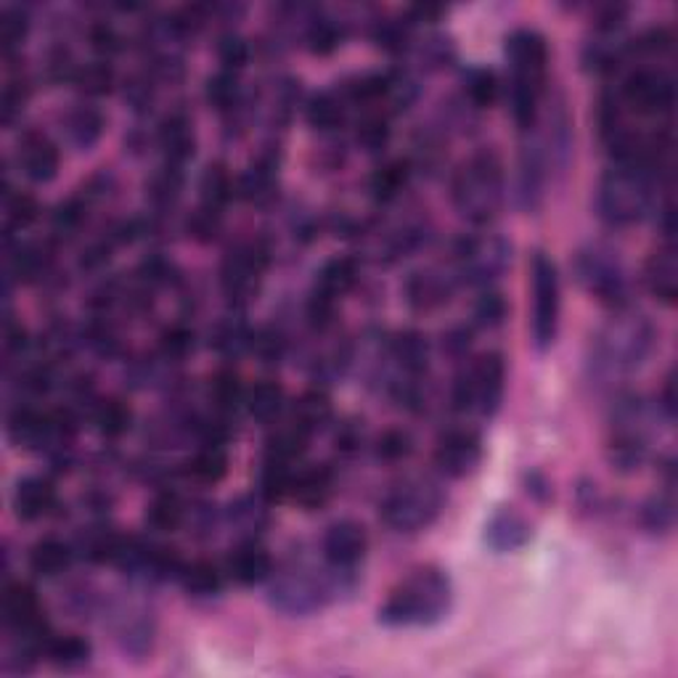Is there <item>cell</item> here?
Returning <instances> with one entry per match:
<instances>
[{
  "instance_id": "681fc988",
  "label": "cell",
  "mask_w": 678,
  "mask_h": 678,
  "mask_svg": "<svg viewBox=\"0 0 678 678\" xmlns=\"http://www.w3.org/2000/svg\"><path fill=\"white\" fill-rule=\"evenodd\" d=\"M3 192V218H6V234H22L38 220L40 205L32 194L27 192H13V188L6 183Z\"/></svg>"
},
{
  "instance_id": "2e32d148",
  "label": "cell",
  "mask_w": 678,
  "mask_h": 678,
  "mask_svg": "<svg viewBox=\"0 0 678 678\" xmlns=\"http://www.w3.org/2000/svg\"><path fill=\"white\" fill-rule=\"evenodd\" d=\"M366 554H369V533H366L361 522H331L327 533H323L321 557L331 569H339V573H358Z\"/></svg>"
},
{
  "instance_id": "7dc6e473",
  "label": "cell",
  "mask_w": 678,
  "mask_h": 678,
  "mask_svg": "<svg viewBox=\"0 0 678 678\" xmlns=\"http://www.w3.org/2000/svg\"><path fill=\"white\" fill-rule=\"evenodd\" d=\"M45 657L56 666L59 670H78L91 662L93 647L91 641H85L83 636H51L49 647H45Z\"/></svg>"
},
{
  "instance_id": "44dd1931",
  "label": "cell",
  "mask_w": 678,
  "mask_h": 678,
  "mask_svg": "<svg viewBox=\"0 0 678 678\" xmlns=\"http://www.w3.org/2000/svg\"><path fill=\"white\" fill-rule=\"evenodd\" d=\"M59 506V493L53 480L43 477V474H27L13 485L11 493V508L22 522H38L53 514Z\"/></svg>"
},
{
  "instance_id": "5b68a950",
  "label": "cell",
  "mask_w": 678,
  "mask_h": 678,
  "mask_svg": "<svg viewBox=\"0 0 678 678\" xmlns=\"http://www.w3.org/2000/svg\"><path fill=\"white\" fill-rule=\"evenodd\" d=\"M451 202L459 218L491 228L506 202L504 160L496 148H480L461 162L451 181Z\"/></svg>"
},
{
  "instance_id": "7bdbcfd3",
  "label": "cell",
  "mask_w": 678,
  "mask_h": 678,
  "mask_svg": "<svg viewBox=\"0 0 678 678\" xmlns=\"http://www.w3.org/2000/svg\"><path fill=\"white\" fill-rule=\"evenodd\" d=\"M289 422L300 427L302 432H308L310 438H314L316 432H321L323 427L331 422V403H329L327 392L310 390V392H305L300 400H295V405H291V413H289Z\"/></svg>"
},
{
  "instance_id": "d4e9b609",
  "label": "cell",
  "mask_w": 678,
  "mask_h": 678,
  "mask_svg": "<svg viewBox=\"0 0 678 678\" xmlns=\"http://www.w3.org/2000/svg\"><path fill=\"white\" fill-rule=\"evenodd\" d=\"M274 557L255 541H242L226 559V575L239 586H260L274 575Z\"/></svg>"
},
{
  "instance_id": "e7e4bbea",
  "label": "cell",
  "mask_w": 678,
  "mask_h": 678,
  "mask_svg": "<svg viewBox=\"0 0 678 678\" xmlns=\"http://www.w3.org/2000/svg\"><path fill=\"white\" fill-rule=\"evenodd\" d=\"M253 352L266 366H276L287 352V342L276 329H260L253 337Z\"/></svg>"
},
{
  "instance_id": "e575fe53",
  "label": "cell",
  "mask_w": 678,
  "mask_h": 678,
  "mask_svg": "<svg viewBox=\"0 0 678 678\" xmlns=\"http://www.w3.org/2000/svg\"><path fill=\"white\" fill-rule=\"evenodd\" d=\"M461 91H464L466 104L472 110H491L504 93V83L496 74V70L483 64H472L461 72Z\"/></svg>"
},
{
  "instance_id": "cb8c5ba5",
  "label": "cell",
  "mask_w": 678,
  "mask_h": 678,
  "mask_svg": "<svg viewBox=\"0 0 678 678\" xmlns=\"http://www.w3.org/2000/svg\"><path fill=\"white\" fill-rule=\"evenodd\" d=\"M114 628H117V639L122 649L131 655H146L154 641V618L146 607L127 605L114 607Z\"/></svg>"
},
{
  "instance_id": "836d02e7",
  "label": "cell",
  "mask_w": 678,
  "mask_h": 678,
  "mask_svg": "<svg viewBox=\"0 0 678 678\" xmlns=\"http://www.w3.org/2000/svg\"><path fill=\"white\" fill-rule=\"evenodd\" d=\"M205 101L209 110L223 114V117H236V114L247 106V96H244L239 74L226 70L209 74L205 83Z\"/></svg>"
},
{
  "instance_id": "ffe728a7",
  "label": "cell",
  "mask_w": 678,
  "mask_h": 678,
  "mask_svg": "<svg viewBox=\"0 0 678 678\" xmlns=\"http://www.w3.org/2000/svg\"><path fill=\"white\" fill-rule=\"evenodd\" d=\"M157 148L162 154V165L186 167L196 152L194 122L186 112L175 110L165 114L157 125Z\"/></svg>"
},
{
  "instance_id": "74e56055",
  "label": "cell",
  "mask_w": 678,
  "mask_h": 678,
  "mask_svg": "<svg viewBox=\"0 0 678 678\" xmlns=\"http://www.w3.org/2000/svg\"><path fill=\"white\" fill-rule=\"evenodd\" d=\"M411 162L409 160H390L384 165H379L369 178V194L377 205H392L400 199V194L405 192L411 181Z\"/></svg>"
},
{
  "instance_id": "ab89813d",
  "label": "cell",
  "mask_w": 678,
  "mask_h": 678,
  "mask_svg": "<svg viewBox=\"0 0 678 678\" xmlns=\"http://www.w3.org/2000/svg\"><path fill=\"white\" fill-rule=\"evenodd\" d=\"M236 196V181L230 178L228 167L220 162H209L199 178V207L213 209V213H226L228 202Z\"/></svg>"
},
{
  "instance_id": "9a60e30c",
  "label": "cell",
  "mask_w": 678,
  "mask_h": 678,
  "mask_svg": "<svg viewBox=\"0 0 678 678\" xmlns=\"http://www.w3.org/2000/svg\"><path fill=\"white\" fill-rule=\"evenodd\" d=\"M483 464V438L470 427H451L438 438L435 466L451 480H464Z\"/></svg>"
},
{
  "instance_id": "83f0119b",
  "label": "cell",
  "mask_w": 678,
  "mask_h": 678,
  "mask_svg": "<svg viewBox=\"0 0 678 678\" xmlns=\"http://www.w3.org/2000/svg\"><path fill=\"white\" fill-rule=\"evenodd\" d=\"M644 284H647L649 295L666 308H674L678 300V268H676V249L674 244H662L649 255L647 266H644Z\"/></svg>"
},
{
  "instance_id": "d6a6232c",
  "label": "cell",
  "mask_w": 678,
  "mask_h": 678,
  "mask_svg": "<svg viewBox=\"0 0 678 678\" xmlns=\"http://www.w3.org/2000/svg\"><path fill=\"white\" fill-rule=\"evenodd\" d=\"M181 472L196 485H218L228 474V451L220 443H202L186 459Z\"/></svg>"
},
{
  "instance_id": "db71d44e",
  "label": "cell",
  "mask_w": 678,
  "mask_h": 678,
  "mask_svg": "<svg viewBox=\"0 0 678 678\" xmlns=\"http://www.w3.org/2000/svg\"><path fill=\"white\" fill-rule=\"evenodd\" d=\"M358 146L366 154H382L390 144V120L384 112H366L356 131Z\"/></svg>"
},
{
  "instance_id": "be15d7a7",
  "label": "cell",
  "mask_w": 678,
  "mask_h": 678,
  "mask_svg": "<svg viewBox=\"0 0 678 678\" xmlns=\"http://www.w3.org/2000/svg\"><path fill=\"white\" fill-rule=\"evenodd\" d=\"M88 40H91V49L99 53V59L112 61L117 53L125 51V38L120 35V30L112 22H96L88 30Z\"/></svg>"
},
{
  "instance_id": "7c38bea8",
  "label": "cell",
  "mask_w": 678,
  "mask_h": 678,
  "mask_svg": "<svg viewBox=\"0 0 678 678\" xmlns=\"http://www.w3.org/2000/svg\"><path fill=\"white\" fill-rule=\"evenodd\" d=\"M531 337L538 352L554 348L562 321V279L557 263L544 249L531 257Z\"/></svg>"
},
{
  "instance_id": "e0dca14e",
  "label": "cell",
  "mask_w": 678,
  "mask_h": 678,
  "mask_svg": "<svg viewBox=\"0 0 678 678\" xmlns=\"http://www.w3.org/2000/svg\"><path fill=\"white\" fill-rule=\"evenodd\" d=\"M17 170L35 186L56 181L61 170V152L56 141L40 131H27L17 146Z\"/></svg>"
},
{
  "instance_id": "003e7915",
  "label": "cell",
  "mask_w": 678,
  "mask_h": 678,
  "mask_svg": "<svg viewBox=\"0 0 678 678\" xmlns=\"http://www.w3.org/2000/svg\"><path fill=\"white\" fill-rule=\"evenodd\" d=\"M527 493H533L538 501H546L548 496H552V487H548V483L541 477L538 472H531L527 474Z\"/></svg>"
},
{
  "instance_id": "3957f363",
  "label": "cell",
  "mask_w": 678,
  "mask_h": 678,
  "mask_svg": "<svg viewBox=\"0 0 678 678\" xmlns=\"http://www.w3.org/2000/svg\"><path fill=\"white\" fill-rule=\"evenodd\" d=\"M453 607V583L443 567L424 565L398 581L377 620L384 628H432L449 618Z\"/></svg>"
},
{
  "instance_id": "1f68e13d",
  "label": "cell",
  "mask_w": 678,
  "mask_h": 678,
  "mask_svg": "<svg viewBox=\"0 0 678 678\" xmlns=\"http://www.w3.org/2000/svg\"><path fill=\"white\" fill-rule=\"evenodd\" d=\"M350 104L345 99V93L339 88H331V91H318L308 99L305 104V117H308V125L318 133H335L345 125L348 120Z\"/></svg>"
},
{
  "instance_id": "f5cc1de1",
  "label": "cell",
  "mask_w": 678,
  "mask_h": 678,
  "mask_svg": "<svg viewBox=\"0 0 678 678\" xmlns=\"http://www.w3.org/2000/svg\"><path fill=\"white\" fill-rule=\"evenodd\" d=\"M146 188H148V199H152L154 209H157V213H167V209H173L181 199L183 170L162 165L157 173L152 175V181H148Z\"/></svg>"
},
{
  "instance_id": "f6af8a7d",
  "label": "cell",
  "mask_w": 678,
  "mask_h": 678,
  "mask_svg": "<svg viewBox=\"0 0 678 678\" xmlns=\"http://www.w3.org/2000/svg\"><path fill=\"white\" fill-rule=\"evenodd\" d=\"M72 85L78 88L80 96L88 101L101 99V96H106V93L114 91V85H117V72H114L112 61H104V59L88 61V64L78 66Z\"/></svg>"
},
{
  "instance_id": "94428289",
  "label": "cell",
  "mask_w": 678,
  "mask_h": 678,
  "mask_svg": "<svg viewBox=\"0 0 678 678\" xmlns=\"http://www.w3.org/2000/svg\"><path fill=\"white\" fill-rule=\"evenodd\" d=\"M154 83H157V80H154L148 72L127 78L125 85H122V96H125V104L135 112L152 110L154 96H157V85H154Z\"/></svg>"
},
{
  "instance_id": "9c48e42d",
  "label": "cell",
  "mask_w": 678,
  "mask_h": 678,
  "mask_svg": "<svg viewBox=\"0 0 678 678\" xmlns=\"http://www.w3.org/2000/svg\"><path fill=\"white\" fill-rule=\"evenodd\" d=\"M445 508V491L432 477H409L384 493L379 517L396 533L427 531Z\"/></svg>"
},
{
  "instance_id": "4fadbf2b",
  "label": "cell",
  "mask_w": 678,
  "mask_h": 678,
  "mask_svg": "<svg viewBox=\"0 0 678 678\" xmlns=\"http://www.w3.org/2000/svg\"><path fill=\"white\" fill-rule=\"evenodd\" d=\"M628 117L662 120L676 106V78L662 64L634 66L615 91Z\"/></svg>"
},
{
  "instance_id": "6125c7cd",
  "label": "cell",
  "mask_w": 678,
  "mask_h": 678,
  "mask_svg": "<svg viewBox=\"0 0 678 678\" xmlns=\"http://www.w3.org/2000/svg\"><path fill=\"white\" fill-rule=\"evenodd\" d=\"M30 101V85L22 78H11L3 88V99H0V114H3V125L13 127V122L22 120Z\"/></svg>"
},
{
  "instance_id": "ba28073f",
  "label": "cell",
  "mask_w": 678,
  "mask_h": 678,
  "mask_svg": "<svg viewBox=\"0 0 678 678\" xmlns=\"http://www.w3.org/2000/svg\"><path fill=\"white\" fill-rule=\"evenodd\" d=\"M506 396V358L491 350L470 358L459 377L453 379L451 405L453 411L474 419H493L501 411Z\"/></svg>"
},
{
  "instance_id": "680465c9",
  "label": "cell",
  "mask_w": 678,
  "mask_h": 678,
  "mask_svg": "<svg viewBox=\"0 0 678 678\" xmlns=\"http://www.w3.org/2000/svg\"><path fill=\"white\" fill-rule=\"evenodd\" d=\"M215 53H218L220 70L239 74L244 66L249 64L253 49H249V43L239 35V32L228 30V32H223V35L218 38V43H215Z\"/></svg>"
},
{
  "instance_id": "5bb4252c",
  "label": "cell",
  "mask_w": 678,
  "mask_h": 678,
  "mask_svg": "<svg viewBox=\"0 0 678 678\" xmlns=\"http://www.w3.org/2000/svg\"><path fill=\"white\" fill-rule=\"evenodd\" d=\"M268 268V247L263 242H239L230 247L220 266V287L234 308H242L257 295Z\"/></svg>"
},
{
  "instance_id": "f546056e",
  "label": "cell",
  "mask_w": 678,
  "mask_h": 678,
  "mask_svg": "<svg viewBox=\"0 0 678 678\" xmlns=\"http://www.w3.org/2000/svg\"><path fill=\"white\" fill-rule=\"evenodd\" d=\"M390 361L398 366L400 379H422L430 369V342L413 329L398 331L390 339Z\"/></svg>"
},
{
  "instance_id": "6da1fadb",
  "label": "cell",
  "mask_w": 678,
  "mask_h": 678,
  "mask_svg": "<svg viewBox=\"0 0 678 678\" xmlns=\"http://www.w3.org/2000/svg\"><path fill=\"white\" fill-rule=\"evenodd\" d=\"M504 59L508 66L506 101L520 133H531L544 112L548 64L552 51L548 40L533 27H517L504 40Z\"/></svg>"
},
{
  "instance_id": "f35d334b",
  "label": "cell",
  "mask_w": 678,
  "mask_h": 678,
  "mask_svg": "<svg viewBox=\"0 0 678 678\" xmlns=\"http://www.w3.org/2000/svg\"><path fill=\"white\" fill-rule=\"evenodd\" d=\"M348 38V24L327 13H314L305 19V45L314 56H331Z\"/></svg>"
},
{
  "instance_id": "52a82bcc",
  "label": "cell",
  "mask_w": 678,
  "mask_h": 678,
  "mask_svg": "<svg viewBox=\"0 0 678 678\" xmlns=\"http://www.w3.org/2000/svg\"><path fill=\"white\" fill-rule=\"evenodd\" d=\"M657 422L668 424V419L653 400H644L634 392L615 400L607 440V459L615 472L634 474L647 464L653 453V438L657 435Z\"/></svg>"
},
{
  "instance_id": "8992f818",
  "label": "cell",
  "mask_w": 678,
  "mask_h": 678,
  "mask_svg": "<svg viewBox=\"0 0 678 678\" xmlns=\"http://www.w3.org/2000/svg\"><path fill=\"white\" fill-rule=\"evenodd\" d=\"M662 175L639 165L613 162L596 188V213L613 228H628L655 213Z\"/></svg>"
},
{
  "instance_id": "03108f58",
  "label": "cell",
  "mask_w": 678,
  "mask_h": 678,
  "mask_svg": "<svg viewBox=\"0 0 678 678\" xmlns=\"http://www.w3.org/2000/svg\"><path fill=\"white\" fill-rule=\"evenodd\" d=\"M223 228V215L213 213L207 207H196L192 215H188V234L199 242H213L218 239Z\"/></svg>"
},
{
  "instance_id": "7402d4cb",
  "label": "cell",
  "mask_w": 678,
  "mask_h": 678,
  "mask_svg": "<svg viewBox=\"0 0 678 678\" xmlns=\"http://www.w3.org/2000/svg\"><path fill=\"white\" fill-rule=\"evenodd\" d=\"M279 186V157L274 152H260L236 181V196L255 207H266L276 199Z\"/></svg>"
},
{
  "instance_id": "60d3db41",
  "label": "cell",
  "mask_w": 678,
  "mask_h": 678,
  "mask_svg": "<svg viewBox=\"0 0 678 678\" xmlns=\"http://www.w3.org/2000/svg\"><path fill=\"white\" fill-rule=\"evenodd\" d=\"M91 422L93 430H96L104 440H120L122 435L131 432L133 411L125 400L106 398L99 400V403L91 409Z\"/></svg>"
},
{
  "instance_id": "ee69618b",
  "label": "cell",
  "mask_w": 678,
  "mask_h": 678,
  "mask_svg": "<svg viewBox=\"0 0 678 678\" xmlns=\"http://www.w3.org/2000/svg\"><path fill=\"white\" fill-rule=\"evenodd\" d=\"M641 525L644 531L653 535H668L676 527V499L670 480L662 485V491L653 493V496L644 501Z\"/></svg>"
},
{
  "instance_id": "277c9868",
  "label": "cell",
  "mask_w": 678,
  "mask_h": 678,
  "mask_svg": "<svg viewBox=\"0 0 678 678\" xmlns=\"http://www.w3.org/2000/svg\"><path fill=\"white\" fill-rule=\"evenodd\" d=\"M356 583L358 573H339L327 562L321 567L308 565V562H291L270 575L268 605L287 618H310L337 596L350 594Z\"/></svg>"
},
{
  "instance_id": "6f0895ef",
  "label": "cell",
  "mask_w": 678,
  "mask_h": 678,
  "mask_svg": "<svg viewBox=\"0 0 678 678\" xmlns=\"http://www.w3.org/2000/svg\"><path fill=\"white\" fill-rule=\"evenodd\" d=\"M417 451L409 430H384L374 443V456L382 464H400V461H409Z\"/></svg>"
},
{
  "instance_id": "c3c4849f",
  "label": "cell",
  "mask_w": 678,
  "mask_h": 678,
  "mask_svg": "<svg viewBox=\"0 0 678 678\" xmlns=\"http://www.w3.org/2000/svg\"><path fill=\"white\" fill-rule=\"evenodd\" d=\"M244 398H247V390L242 388L239 377L234 371H218V374L209 379V405H213L218 417H234L236 411L244 409Z\"/></svg>"
},
{
  "instance_id": "d6986e66",
  "label": "cell",
  "mask_w": 678,
  "mask_h": 678,
  "mask_svg": "<svg viewBox=\"0 0 678 678\" xmlns=\"http://www.w3.org/2000/svg\"><path fill=\"white\" fill-rule=\"evenodd\" d=\"M456 276L449 268H422L409 276L405 281V302L417 314H432V310L443 308L456 287Z\"/></svg>"
},
{
  "instance_id": "8d00e7d4",
  "label": "cell",
  "mask_w": 678,
  "mask_h": 678,
  "mask_svg": "<svg viewBox=\"0 0 678 678\" xmlns=\"http://www.w3.org/2000/svg\"><path fill=\"white\" fill-rule=\"evenodd\" d=\"M188 508L192 506L183 504V499L178 496V493H173V491L157 493V496L146 504L144 522L152 533H160V535L178 533L181 527L188 522Z\"/></svg>"
},
{
  "instance_id": "4316f807",
  "label": "cell",
  "mask_w": 678,
  "mask_h": 678,
  "mask_svg": "<svg viewBox=\"0 0 678 678\" xmlns=\"http://www.w3.org/2000/svg\"><path fill=\"white\" fill-rule=\"evenodd\" d=\"M331 493H335V472L323 464L302 466L291 474L289 499L300 504L305 512H316V508L327 506Z\"/></svg>"
},
{
  "instance_id": "4dcf8cb0",
  "label": "cell",
  "mask_w": 678,
  "mask_h": 678,
  "mask_svg": "<svg viewBox=\"0 0 678 678\" xmlns=\"http://www.w3.org/2000/svg\"><path fill=\"white\" fill-rule=\"evenodd\" d=\"M226 578H228L226 567L215 565V562L209 559H194V562H183L178 583L186 596H192L196 602H209L218 599L223 594Z\"/></svg>"
},
{
  "instance_id": "484cf974",
  "label": "cell",
  "mask_w": 678,
  "mask_h": 678,
  "mask_svg": "<svg viewBox=\"0 0 678 678\" xmlns=\"http://www.w3.org/2000/svg\"><path fill=\"white\" fill-rule=\"evenodd\" d=\"M104 127H106L104 112H101L93 101H80V104H74L72 110L64 114V122H61L66 144H70L74 152H91V148L101 141V135H104Z\"/></svg>"
},
{
  "instance_id": "b9f144b4",
  "label": "cell",
  "mask_w": 678,
  "mask_h": 678,
  "mask_svg": "<svg viewBox=\"0 0 678 678\" xmlns=\"http://www.w3.org/2000/svg\"><path fill=\"white\" fill-rule=\"evenodd\" d=\"M255 331L247 327L242 316H226L223 321L215 323L213 335H209V345L220 352L223 358H239L242 352L253 350Z\"/></svg>"
},
{
  "instance_id": "816d5d0a",
  "label": "cell",
  "mask_w": 678,
  "mask_h": 678,
  "mask_svg": "<svg viewBox=\"0 0 678 678\" xmlns=\"http://www.w3.org/2000/svg\"><path fill=\"white\" fill-rule=\"evenodd\" d=\"M32 17L24 6H6L0 13V45H3V56L11 59L22 51L24 40L30 38Z\"/></svg>"
},
{
  "instance_id": "bcb514c9",
  "label": "cell",
  "mask_w": 678,
  "mask_h": 678,
  "mask_svg": "<svg viewBox=\"0 0 678 678\" xmlns=\"http://www.w3.org/2000/svg\"><path fill=\"white\" fill-rule=\"evenodd\" d=\"M9 270H11V279L17 276L19 281L32 284L40 281L43 276H49L51 270V253L45 247H40V244H17V249H13L9 257Z\"/></svg>"
},
{
  "instance_id": "ac0fdd59",
  "label": "cell",
  "mask_w": 678,
  "mask_h": 678,
  "mask_svg": "<svg viewBox=\"0 0 678 678\" xmlns=\"http://www.w3.org/2000/svg\"><path fill=\"white\" fill-rule=\"evenodd\" d=\"M485 546L493 554H517L533 541V522L514 506H499L485 522Z\"/></svg>"
},
{
  "instance_id": "8fae6325",
  "label": "cell",
  "mask_w": 678,
  "mask_h": 678,
  "mask_svg": "<svg viewBox=\"0 0 678 678\" xmlns=\"http://www.w3.org/2000/svg\"><path fill=\"white\" fill-rule=\"evenodd\" d=\"M573 270L581 287L607 308L620 310L630 305L628 270L615 249L605 244H586L575 253Z\"/></svg>"
},
{
  "instance_id": "30bf717a",
  "label": "cell",
  "mask_w": 678,
  "mask_h": 678,
  "mask_svg": "<svg viewBox=\"0 0 678 678\" xmlns=\"http://www.w3.org/2000/svg\"><path fill=\"white\" fill-rule=\"evenodd\" d=\"M508 266H512V242L491 228L464 236L453 249L451 260L456 281L477 289L493 287Z\"/></svg>"
},
{
  "instance_id": "11a10c76",
  "label": "cell",
  "mask_w": 678,
  "mask_h": 678,
  "mask_svg": "<svg viewBox=\"0 0 678 678\" xmlns=\"http://www.w3.org/2000/svg\"><path fill=\"white\" fill-rule=\"evenodd\" d=\"M196 350V335L194 329L183 327V323H173L160 335V358L167 366L183 363Z\"/></svg>"
},
{
  "instance_id": "d590c367",
  "label": "cell",
  "mask_w": 678,
  "mask_h": 678,
  "mask_svg": "<svg viewBox=\"0 0 678 678\" xmlns=\"http://www.w3.org/2000/svg\"><path fill=\"white\" fill-rule=\"evenodd\" d=\"M284 409H287V392L276 379H260L255 388L247 390L244 398V411L260 424L279 422Z\"/></svg>"
},
{
  "instance_id": "7a4b0ae2",
  "label": "cell",
  "mask_w": 678,
  "mask_h": 678,
  "mask_svg": "<svg viewBox=\"0 0 678 678\" xmlns=\"http://www.w3.org/2000/svg\"><path fill=\"white\" fill-rule=\"evenodd\" d=\"M657 342L655 323L647 316L628 308L613 310V318L596 331L592 342V377L599 382H618L641 369L649 361Z\"/></svg>"
},
{
  "instance_id": "9f6ffc18",
  "label": "cell",
  "mask_w": 678,
  "mask_h": 678,
  "mask_svg": "<svg viewBox=\"0 0 678 678\" xmlns=\"http://www.w3.org/2000/svg\"><path fill=\"white\" fill-rule=\"evenodd\" d=\"M506 316H508V305H506V297L501 295V291H496L493 287L480 291L477 302H474V314H472L474 327L493 331V329L504 327Z\"/></svg>"
},
{
  "instance_id": "f1b7e54d",
  "label": "cell",
  "mask_w": 678,
  "mask_h": 678,
  "mask_svg": "<svg viewBox=\"0 0 678 678\" xmlns=\"http://www.w3.org/2000/svg\"><path fill=\"white\" fill-rule=\"evenodd\" d=\"M74 557H78V548L72 544L56 538V535H45V538H40L38 544H32L30 554H27V565H30L32 575H38V578L43 581H51L59 578V575L70 573Z\"/></svg>"
},
{
  "instance_id": "91938a15",
  "label": "cell",
  "mask_w": 678,
  "mask_h": 678,
  "mask_svg": "<svg viewBox=\"0 0 678 678\" xmlns=\"http://www.w3.org/2000/svg\"><path fill=\"white\" fill-rule=\"evenodd\" d=\"M228 520L236 531L249 533V541H255L253 535L260 531L263 525H266V508H263L260 501L242 499V501H236V504H230Z\"/></svg>"
},
{
  "instance_id": "f907efd6",
  "label": "cell",
  "mask_w": 678,
  "mask_h": 678,
  "mask_svg": "<svg viewBox=\"0 0 678 678\" xmlns=\"http://www.w3.org/2000/svg\"><path fill=\"white\" fill-rule=\"evenodd\" d=\"M91 199L93 196L85 194V196H72V199L61 202V205L53 209V215H51V234L61 242L78 236L88 220Z\"/></svg>"
},
{
  "instance_id": "603a6c76",
  "label": "cell",
  "mask_w": 678,
  "mask_h": 678,
  "mask_svg": "<svg viewBox=\"0 0 678 678\" xmlns=\"http://www.w3.org/2000/svg\"><path fill=\"white\" fill-rule=\"evenodd\" d=\"M630 56V38L623 30H594V38L583 49V66L592 74L607 78L626 64Z\"/></svg>"
}]
</instances>
